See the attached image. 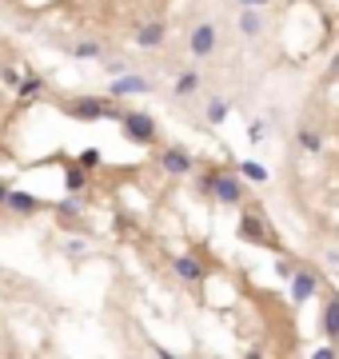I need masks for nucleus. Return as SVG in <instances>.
<instances>
[{
  "label": "nucleus",
  "instance_id": "obj_4",
  "mask_svg": "<svg viewBox=\"0 0 339 359\" xmlns=\"http://www.w3.org/2000/svg\"><path fill=\"white\" fill-rule=\"evenodd\" d=\"M211 49H216V28H211V24H195L192 28V52L195 56H211Z\"/></svg>",
  "mask_w": 339,
  "mask_h": 359
},
{
  "label": "nucleus",
  "instance_id": "obj_10",
  "mask_svg": "<svg viewBox=\"0 0 339 359\" xmlns=\"http://www.w3.org/2000/svg\"><path fill=\"white\" fill-rule=\"evenodd\" d=\"M176 272L184 279H195V276H200V263H195V260H176Z\"/></svg>",
  "mask_w": 339,
  "mask_h": 359
},
{
  "label": "nucleus",
  "instance_id": "obj_13",
  "mask_svg": "<svg viewBox=\"0 0 339 359\" xmlns=\"http://www.w3.org/2000/svg\"><path fill=\"white\" fill-rule=\"evenodd\" d=\"M84 184V172H76V168H72V172H68V188H80Z\"/></svg>",
  "mask_w": 339,
  "mask_h": 359
},
{
  "label": "nucleus",
  "instance_id": "obj_6",
  "mask_svg": "<svg viewBox=\"0 0 339 359\" xmlns=\"http://www.w3.org/2000/svg\"><path fill=\"white\" fill-rule=\"evenodd\" d=\"M211 188H216V196L227 200V204H236V200L243 196V188L236 184V176H216V180H211Z\"/></svg>",
  "mask_w": 339,
  "mask_h": 359
},
{
  "label": "nucleus",
  "instance_id": "obj_9",
  "mask_svg": "<svg viewBox=\"0 0 339 359\" xmlns=\"http://www.w3.org/2000/svg\"><path fill=\"white\" fill-rule=\"evenodd\" d=\"M148 84L144 80H136V76H128V80H120V84H112V92L120 96V92H144Z\"/></svg>",
  "mask_w": 339,
  "mask_h": 359
},
{
  "label": "nucleus",
  "instance_id": "obj_11",
  "mask_svg": "<svg viewBox=\"0 0 339 359\" xmlns=\"http://www.w3.org/2000/svg\"><path fill=\"white\" fill-rule=\"evenodd\" d=\"M12 204H17V212H33L36 208V200H28V196H12Z\"/></svg>",
  "mask_w": 339,
  "mask_h": 359
},
{
  "label": "nucleus",
  "instance_id": "obj_7",
  "mask_svg": "<svg viewBox=\"0 0 339 359\" xmlns=\"http://www.w3.org/2000/svg\"><path fill=\"white\" fill-rule=\"evenodd\" d=\"M323 335L339 340V299H331V304H327V311H323Z\"/></svg>",
  "mask_w": 339,
  "mask_h": 359
},
{
  "label": "nucleus",
  "instance_id": "obj_3",
  "mask_svg": "<svg viewBox=\"0 0 339 359\" xmlns=\"http://www.w3.org/2000/svg\"><path fill=\"white\" fill-rule=\"evenodd\" d=\"M164 36H168V28H164V20H144L140 28H136V44L140 49H156V44H164Z\"/></svg>",
  "mask_w": 339,
  "mask_h": 359
},
{
  "label": "nucleus",
  "instance_id": "obj_2",
  "mask_svg": "<svg viewBox=\"0 0 339 359\" xmlns=\"http://www.w3.org/2000/svg\"><path fill=\"white\" fill-rule=\"evenodd\" d=\"M124 132H128L132 140L148 144V140L156 136V124H152V116H144V112H124Z\"/></svg>",
  "mask_w": 339,
  "mask_h": 359
},
{
  "label": "nucleus",
  "instance_id": "obj_5",
  "mask_svg": "<svg viewBox=\"0 0 339 359\" xmlns=\"http://www.w3.org/2000/svg\"><path fill=\"white\" fill-rule=\"evenodd\" d=\"M160 164H164V172H168V176H184V172H192V160H188L180 148H168Z\"/></svg>",
  "mask_w": 339,
  "mask_h": 359
},
{
  "label": "nucleus",
  "instance_id": "obj_1",
  "mask_svg": "<svg viewBox=\"0 0 339 359\" xmlns=\"http://www.w3.org/2000/svg\"><path fill=\"white\" fill-rule=\"evenodd\" d=\"M68 112L72 116H84V120H92V116H120L124 120V108L112 104V100H68Z\"/></svg>",
  "mask_w": 339,
  "mask_h": 359
},
{
  "label": "nucleus",
  "instance_id": "obj_14",
  "mask_svg": "<svg viewBox=\"0 0 339 359\" xmlns=\"http://www.w3.org/2000/svg\"><path fill=\"white\" fill-rule=\"evenodd\" d=\"M4 200H8V188H4V184H0V204H4Z\"/></svg>",
  "mask_w": 339,
  "mask_h": 359
},
{
  "label": "nucleus",
  "instance_id": "obj_12",
  "mask_svg": "<svg viewBox=\"0 0 339 359\" xmlns=\"http://www.w3.org/2000/svg\"><path fill=\"white\" fill-rule=\"evenodd\" d=\"M208 116H211V120H216V124H220V120H224V104L216 100V104H211V108H208Z\"/></svg>",
  "mask_w": 339,
  "mask_h": 359
},
{
  "label": "nucleus",
  "instance_id": "obj_8",
  "mask_svg": "<svg viewBox=\"0 0 339 359\" xmlns=\"http://www.w3.org/2000/svg\"><path fill=\"white\" fill-rule=\"evenodd\" d=\"M195 88H200V76H195V72H184V76H180V88H176V92H180V96H192Z\"/></svg>",
  "mask_w": 339,
  "mask_h": 359
}]
</instances>
